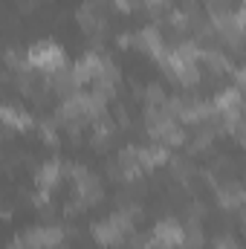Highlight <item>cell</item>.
I'll return each mask as SVG.
<instances>
[{
	"label": "cell",
	"instance_id": "1",
	"mask_svg": "<svg viewBox=\"0 0 246 249\" xmlns=\"http://www.w3.org/2000/svg\"><path fill=\"white\" fill-rule=\"evenodd\" d=\"M26 64L35 67V70H44V72H55L67 64V55L58 44L53 41H38L26 50Z\"/></svg>",
	"mask_w": 246,
	"mask_h": 249
},
{
	"label": "cell",
	"instance_id": "5",
	"mask_svg": "<svg viewBox=\"0 0 246 249\" xmlns=\"http://www.w3.org/2000/svg\"><path fill=\"white\" fill-rule=\"evenodd\" d=\"M3 122L6 127H18V130H26L29 124H32V116L26 113V110H20V107H15L12 102L3 107Z\"/></svg>",
	"mask_w": 246,
	"mask_h": 249
},
{
	"label": "cell",
	"instance_id": "6",
	"mask_svg": "<svg viewBox=\"0 0 246 249\" xmlns=\"http://www.w3.org/2000/svg\"><path fill=\"white\" fill-rule=\"evenodd\" d=\"M238 105H241V93L238 90H223L214 99V107L217 110H238Z\"/></svg>",
	"mask_w": 246,
	"mask_h": 249
},
{
	"label": "cell",
	"instance_id": "2",
	"mask_svg": "<svg viewBox=\"0 0 246 249\" xmlns=\"http://www.w3.org/2000/svg\"><path fill=\"white\" fill-rule=\"evenodd\" d=\"M130 232V217L124 214V212H116V214H110V217H105V220H99L96 226H93V238L102 244V247H116V244H122V238Z\"/></svg>",
	"mask_w": 246,
	"mask_h": 249
},
{
	"label": "cell",
	"instance_id": "3",
	"mask_svg": "<svg viewBox=\"0 0 246 249\" xmlns=\"http://www.w3.org/2000/svg\"><path fill=\"white\" fill-rule=\"evenodd\" d=\"M154 241V247L159 249H180L185 247V229L180 223H174V220H159L157 226H154V235H151Z\"/></svg>",
	"mask_w": 246,
	"mask_h": 249
},
{
	"label": "cell",
	"instance_id": "4",
	"mask_svg": "<svg viewBox=\"0 0 246 249\" xmlns=\"http://www.w3.org/2000/svg\"><path fill=\"white\" fill-rule=\"evenodd\" d=\"M61 180V162L58 160H50V162H44L38 171H35V183H38V188H50L55 186Z\"/></svg>",
	"mask_w": 246,
	"mask_h": 249
}]
</instances>
